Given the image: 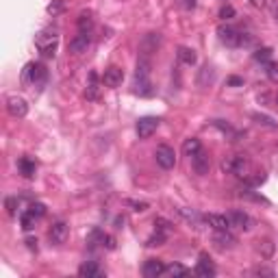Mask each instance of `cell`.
Returning a JSON list of instances; mask_svg holds the SVG:
<instances>
[{
	"instance_id": "obj_6",
	"label": "cell",
	"mask_w": 278,
	"mask_h": 278,
	"mask_svg": "<svg viewBox=\"0 0 278 278\" xmlns=\"http://www.w3.org/2000/svg\"><path fill=\"white\" fill-rule=\"evenodd\" d=\"M68 224L65 222H54L52 226L48 228V239H50V244H54V246H61L65 244V239H68Z\"/></svg>"
},
{
	"instance_id": "obj_31",
	"label": "cell",
	"mask_w": 278,
	"mask_h": 278,
	"mask_svg": "<svg viewBox=\"0 0 278 278\" xmlns=\"http://www.w3.org/2000/svg\"><path fill=\"white\" fill-rule=\"evenodd\" d=\"M272 54H274V50L272 48H256L254 50V61H259V63H270V59H272Z\"/></svg>"
},
{
	"instance_id": "obj_15",
	"label": "cell",
	"mask_w": 278,
	"mask_h": 278,
	"mask_svg": "<svg viewBox=\"0 0 278 278\" xmlns=\"http://www.w3.org/2000/svg\"><path fill=\"white\" fill-rule=\"evenodd\" d=\"M204 222L211 226L213 230H226L230 228V220L226 215H217V213H209L204 215Z\"/></svg>"
},
{
	"instance_id": "obj_14",
	"label": "cell",
	"mask_w": 278,
	"mask_h": 278,
	"mask_svg": "<svg viewBox=\"0 0 278 278\" xmlns=\"http://www.w3.org/2000/svg\"><path fill=\"white\" fill-rule=\"evenodd\" d=\"M213 244L217 248H222V250H226V248H232L237 244V237L232 235V232H228V228H226V230H215Z\"/></svg>"
},
{
	"instance_id": "obj_10",
	"label": "cell",
	"mask_w": 278,
	"mask_h": 278,
	"mask_svg": "<svg viewBox=\"0 0 278 278\" xmlns=\"http://www.w3.org/2000/svg\"><path fill=\"white\" fill-rule=\"evenodd\" d=\"M141 272H144L146 278H159L165 272V263L161 259H148L141 267Z\"/></svg>"
},
{
	"instance_id": "obj_19",
	"label": "cell",
	"mask_w": 278,
	"mask_h": 278,
	"mask_svg": "<svg viewBox=\"0 0 278 278\" xmlns=\"http://www.w3.org/2000/svg\"><path fill=\"white\" fill-rule=\"evenodd\" d=\"M178 215L183 217V220H187L189 224H194L196 228H200L202 226V222H204V217H202L198 211H194V209H187V206H180L178 209Z\"/></svg>"
},
{
	"instance_id": "obj_18",
	"label": "cell",
	"mask_w": 278,
	"mask_h": 278,
	"mask_svg": "<svg viewBox=\"0 0 278 278\" xmlns=\"http://www.w3.org/2000/svg\"><path fill=\"white\" fill-rule=\"evenodd\" d=\"M18 170L24 178H33L35 172H37V163H35L31 156H22V159L18 161Z\"/></svg>"
},
{
	"instance_id": "obj_13",
	"label": "cell",
	"mask_w": 278,
	"mask_h": 278,
	"mask_svg": "<svg viewBox=\"0 0 278 278\" xmlns=\"http://www.w3.org/2000/svg\"><path fill=\"white\" fill-rule=\"evenodd\" d=\"M228 220H230V226H237V228H241V230L252 228V217L248 215L246 211H230Z\"/></svg>"
},
{
	"instance_id": "obj_12",
	"label": "cell",
	"mask_w": 278,
	"mask_h": 278,
	"mask_svg": "<svg viewBox=\"0 0 278 278\" xmlns=\"http://www.w3.org/2000/svg\"><path fill=\"white\" fill-rule=\"evenodd\" d=\"M89 44H92L89 35H87V33H78L76 37L70 39V52H72V54H83V52H87Z\"/></svg>"
},
{
	"instance_id": "obj_5",
	"label": "cell",
	"mask_w": 278,
	"mask_h": 278,
	"mask_svg": "<svg viewBox=\"0 0 278 278\" xmlns=\"http://www.w3.org/2000/svg\"><path fill=\"white\" fill-rule=\"evenodd\" d=\"M7 111L11 118H24V115L28 113V104L24 98H20V96H9L7 98Z\"/></svg>"
},
{
	"instance_id": "obj_35",
	"label": "cell",
	"mask_w": 278,
	"mask_h": 278,
	"mask_svg": "<svg viewBox=\"0 0 278 278\" xmlns=\"http://www.w3.org/2000/svg\"><path fill=\"white\" fill-rule=\"evenodd\" d=\"M165 272L172 274V276H187L189 274V270H187L185 265H180V263H172V265L165 267Z\"/></svg>"
},
{
	"instance_id": "obj_2",
	"label": "cell",
	"mask_w": 278,
	"mask_h": 278,
	"mask_svg": "<svg viewBox=\"0 0 278 278\" xmlns=\"http://www.w3.org/2000/svg\"><path fill=\"white\" fill-rule=\"evenodd\" d=\"M35 46L37 50L44 54V57H52L57 52V46H59V35L57 31H42L35 37Z\"/></svg>"
},
{
	"instance_id": "obj_30",
	"label": "cell",
	"mask_w": 278,
	"mask_h": 278,
	"mask_svg": "<svg viewBox=\"0 0 278 278\" xmlns=\"http://www.w3.org/2000/svg\"><path fill=\"white\" fill-rule=\"evenodd\" d=\"M154 230L170 235V232L174 230V224H172L170 220H165V217H154Z\"/></svg>"
},
{
	"instance_id": "obj_27",
	"label": "cell",
	"mask_w": 278,
	"mask_h": 278,
	"mask_svg": "<svg viewBox=\"0 0 278 278\" xmlns=\"http://www.w3.org/2000/svg\"><path fill=\"white\" fill-rule=\"evenodd\" d=\"M202 150V144H200V139H196V137H191V139H185V144H183V152L185 156H194L196 152H200Z\"/></svg>"
},
{
	"instance_id": "obj_46",
	"label": "cell",
	"mask_w": 278,
	"mask_h": 278,
	"mask_svg": "<svg viewBox=\"0 0 278 278\" xmlns=\"http://www.w3.org/2000/svg\"><path fill=\"white\" fill-rule=\"evenodd\" d=\"M241 198H250V200H254V202H267L263 196H256V194H252V191H241Z\"/></svg>"
},
{
	"instance_id": "obj_28",
	"label": "cell",
	"mask_w": 278,
	"mask_h": 278,
	"mask_svg": "<svg viewBox=\"0 0 278 278\" xmlns=\"http://www.w3.org/2000/svg\"><path fill=\"white\" fill-rule=\"evenodd\" d=\"M65 9H68V0H52V2L48 4L46 11L52 18H57V16H61V13H65Z\"/></svg>"
},
{
	"instance_id": "obj_32",
	"label": "cell",
	"mask_w": 278,
	"mask_h": 278,
	"mask_svg": "<svg viewBox=\"0 0 278 278\" xmlns=\"http://www.w3.org/2000/svg\"><path fill=\"white\" fill-rule=\"evenodd\" d=\"M252 120H254L256 124H261V126H267V128H278V124L265 113H252Z\"/></svg>"
},
{
	"instance_id": "obj_4",
	"label": "cell",
	"mask_w": 278,
	"mask_h": 278,
	"mask_svg": "<svg viewBox=\"0 0 278 278\" xmlns=\"http://www.w3.org/2000/svg\"><path fill=\"white\" fill-rule=\"evenodd\" d=\"M217 37H220V42L224 44V46L237 48L239 46V39H241V31H237L235 26H224V24H222V26L217 28Z\"/></svg>"
},
{
	"instance_id": "obj_50",
	"label": "cell",
	"mask_w": 278,
	"mask_h": 278,
	"mask_svg": "<svg viewBox=\"0 0 278 278\" xmlns=\"http://www.w3.org/2000/svg\"><path fill=\"white\" fill-rule=\"evenodd\" d=\"M250 2H252V7H256V9L267 7V0H250Z\"/></svg>"
},
{
	"instance_id": "obj_41",
	"label": "cell",
	"mask_w": 278,
	"mask_h": 278,
	"mask_svg": "<svg viewBox=\"0 0 278 278\" xmlns=\"http://www.w3.org/2000/svg\"><path fill=\"white\" fill-rule=\"evenodd\" d=\"M28 211H31L35 217H44L46 215V204H42V202H33V204L28 206Z\"/></svg>"
},
{
	"instance_id": "obj_3",
	"label": "cell",
	"mask_w": 278,
	"mask_h": 278,
	"mask_svg": "<svg viewBox=\"0 0 278 278\" xmlns=\"http://www.w3.org/2000/svg\"><path fill=\"white\" fill-rule=\"evenodd\" d=\"M154 159H156V163H159L163 170H172L176 165V152H174V148H170V146H165V144H161L159 148L154 150Z\"/></svg>"
},
{
	"instance_id": "obj_51",
	"label": "cell",
	"mask_w": 278,
	"mask_h": 278,
	"mask_svg": "<svg viewBox=\"0 0 278 278\" xmlns=\"http://www.w3.org/2000/svg\"><path fill=\"white\" fill-rule=\"evenodd\" d=\"M124 215H118V217H115V228H122V226H124Z\"/></svg>"
},
{
	"instance_id": "obj_52",
	"label": "cell",
	"mask_w": 278,
	"mask_h": 278,
	"mask_svg": "<svg viewBox=\"0 0 278 278\" xmlns=\"http://www.w3.org/2000/svg\"><path fill=\"white\" fill-rule=\"evenodd\" d=\"M274 104H276V107H278V94H276V98H274Z\"/></svg>"
},
{
	"instance_id": "obj_1",
	"label": "cell",
	"mask_w": 278,
	"mask_h": 278,
	"mask_svg": "<svg viewBox=\"0 0 278 278\" xmlns=\"http://www.w3.org/2000/svg\"><path fill=\"white\" fill-rule=\"evenodd\" d=\"M46 78H48V70H46V65L44 63H26L24 65V70H22V83H28V85H42V83H46Z\"/></svg>"
},
{
	"instance_id": "obj_8",
	"label": "cell",
	"mask_w": 278,
	"mask_h": 278,
	"mask_svg": "<svg viewBox=\"0 0 278 278\" xmlns=\"http://www.w3.org/2000/svg\"><path fill=\"white\" fill-rule=\"evenodd\" d=\"M191 168H194V172H196L198 176L209 174V168H211V159H209V154H206L204 150L196 152L194 156H191Z\"/></svg>"
},
{
	"instance_id": "obj_9",
	"label": "cell",
	"mask_w": 278,
	"mask_h": 278,
	"mask_svg": "<svg viewBox=\"0 0 278 278\" xmlns=\"http://www.w3.org/2000/svg\"><path fill=\"white\" fill-rule=\"evenodd\" d=\"M156 128H159V120H156V118H141L139 122H137V135H139V139H148Z\"/></svg>"
},
{
	"instance_id": "obj_21",
	"label": "cell",
	"mask_w": 278,
	"mask_h": 278,
	"mask_svg": "<svg viewBox=\"0 0 278 278\" xmlns=\"http://www.w3.org/2000/svg\"><path fill=\"white\" fill-rule=\"evenodd\" d=\"M250 161L246 159V154H235V170H232V174H237L239 178H246L248 174H250Z\"/></svg>"
},
{
	"instance_id": "obj_24",
	"label": "cell",
	"mask_w": 278,
	"mask_h": 278,
	"mask_svg": "<svg viewBox=\"0 0 278 278\" xmlns=\"http://www.w3.org/2000/svg\"><path fill=\"white\" fill-rule=\"evenodd\" d=\"M133 92L137 96H152V83L148 78H135Z\"/></svg>"
},
{
	"instance_id": "obj_16",
	"label": "cell",
	"mask_w": 278,
	"mask_h": 278,
	"mask_svg": "<svg viewBox=\"0 0 278 278\" xmlns=\"http://www.w3.org/2000/svg\"><path fill=\"white\" fill-rule=\"evenodd\" d=\"M161 46V35L159 33H148L141 42V52L144 54H152L156 52V48Z\"/></svg>"
},
{
	"instance_id": "obj_23",
	"label": "cell",
	"mask_w": 278,
	"mask_h": 278,
	"mask_svg": "<svg viewBox=\"0 0 278 278\" xmlns=\"http://www.w3.org/2000/svg\"><path fill=\"white\" fill-rule=\"evenodd\" d=\"M76 26H78V33H92V28H94V18H92V13H87V11H83L78 16L76 20Z\"/></svg>"
},
{
	"instance_id": "obj_47",
	"label": "cell",
	"mask_w": 278,
	"mask_h": 278,
	"mask_svg": "<svg viewBox=\"0 0 278 278\" xmlns=\"http://www.w3.org/2000/svg\"><path fill=\"white\" fill-rule=\"evenodd\" d=\"M228 85L230 87H241V85H244V78L241 76H228Z\"/></svg>"
},
{
	"instance_id": "obj_22",
	"label": "cell",
	"mask_w": 278,
	"mask_h": 278,
	"mask_svg": "<svg viewBox=\"0 0 278 278\" xmlns=\"http://www.w3.org/2000/svg\"><path fill=\"white\" fill-rule=\"evenodd\" d=\"M176 57H178L180 63L185 65H196V61H198V57H196V50L187 48V46H180L178 50H176Z\"/></svg>"
},
{
	"instance_id": "obj_29",
	"label": "cell",
	"mask_w": 278,
	"mask_h": 278,
	"mask_svg": "<svg viewBox=\"0 0 278 278\" xmlns=\"http://www.w3.org/2000/svg\"><path fill=\"white\" fill-rule=\"evenodd\" d=\"M150 61L146 57H141L139 61H137V70H135V78H148L150 76Z\"/></svg>"
},
{
	"instance_id": "obj_44",
	"label": "cell",
	"mask_w": 278,
	"mask_h": 278,
	"mask_svg": "<svg viewBox=\"0 0 278 278\" xmlns=\"http://www.w3.org/2000/svg\"><path fill=\"white\" fill-rule=\"evenodd\" d=\"M102 248H107V250H115V239L111 235H104L102 237V244H100Z\"/></svg>"
},
{
	"instance_id": "obj_7",
	"label": "cell",
	"mask_w": 278,
	"mask_h": 278,
	"mask_svg": "<svg viewBox=\"0 0 278 278\" xmlns=\"http://www.w3.org/2000/svg\"><path fill=\"white\" fill-rule=\"evenodd\" d=\"M122 80H124V72H122V68H118V65H109L107 70H104V74H102V85H107V87H120L122 85Z\"/></svg>"
},
{
	"instance_id": "obj_33",
	"label": "cell",
	"mask_w": 278,
	"mask_h": 278,
	"mask_svg": "<svg viewBox=\"0 0 278 278\" xmlns=\"http://www.w3.org/2000/svg\"><path fill=\"white\" fill-rule=\"evenodd\" d=\"M213 126H217V128H220L224 135H230V139H232V141L239 139V133H235V130H232V126H230V124H226L224 120H215Z\"/></svg>"
},
{
	"instance_id": "obj_40",
	"label": "cell",
	"mask_w": 278,
	"mask_h": 278,
	"mask_svg": "<svg viewBox=\"0 0 278 278\" xmlns=\"http://www.w3.org/2000/svg\"><path fill=\"white\" fill-rule=\"evenodd\" d=\"M237 16V11H235V7H232V4H224V7L220 9V20H232Z\"/></svg>"
},
{
	"instance_id": "obj_42",
	"label": "cell",
	"mask_w": 278,
	"mask_h": 278,
	"mask_svg": "<svg viewBox=\"0 0 278 278\" xmlns=\"http://www.w3.org/2000/svg\"><path fill=\"white\" fill-rule=\"evenodd\" d=\"M4 206H7L9 215H16V209H18V198H7V200H4Z\"/></svg>"
},
{
	"instance_id": "obj_45",
	"label": "cell",
	"mask_w": 278,
	"mask_h": 278,
	"mask_svg": "<svg viewBox=\"0 0 278 278\" xmlns=\"http://www.w3.org/2000/svg\"><path fill=\"white\" fill-rule=\"evenodd\" d=\"M254 44V37L250 33H241V39H239V46H252Z\"/></svg>"
},
{
	"instance_id": "obj_48",
	"label": "cell",
	"mask_w": 278,
	"mask_h": 278,
	"mask_svg": "<svg viewBox=\"0 0 278 278\" xmlns=\"http://www.w3.org/2000/svg\"><path fill=\"white\" fill-rule=\"evenodd\" d=\"M196 0H180V7L183 9H187V11H191V9H196Z\"/></svg>"
},
{
	"instance_id": "obj_11",
	"label": "cell",
	"mask_w": 278,
	"mask_h": 278,
	"mask_svg": "<svg viewBox=\"0 0 278 278\" xmlns=\"http://www.w3.org/2000/svg\"><path fill=\"white\" fill-rule=\"evenodd\" d=\"M215 265L211 263V259L206 254H200V261H198V265H196V270H194V274L196 276H200V278H213L215 276Z\"/></svg>"
},
{
	"instance_id": "obj_17",
	"label": "cell",
	"mask_w": 278,
	"mask_h": 278,
	"mask_svg": "<svg viewBox=\"0 0 278 278\" xmlns=\"http://www.w3.org/2000/svg\"><path fill=\"white\" fill-rule=\"evenodd\" d=\"M104 272L100 270V265L98 263H94V261H87V263H83V265L78 267V276L80 278H100Z\"/></svg>"
},
{
	"instance_id": "obj_43",
	"label": "cell",
	"mask_w": 278,
	"mask_h": 278,
	"mask_svg": "<svg viewBox=\"0 0 278 278\" xmlns=\"http://www.w3.org/2000/svg\"><path fill=\"white\" fill-rule=\"evenodd\" d=\"M126 204L133 206V211H146L148 209V202H137V200H126Z\"/></svg>"
},
{
	"instance_id": "obj_25",
	"label": "cell",
	"mask_w": 278,
	"mask_h": 278,
	"mask_svg": "<svg viewBox=\"0 0 278 278\" xmlns=\"http://www.w3.org/2000/svg\"><path fill=\"white\" fill-rule=\"evenodd\" d=\"M256 252L263 259H272L274 256V241L272 239H259L256 241Z\"/></svg>"
},
{
	"instance_id": "obj_38",
	"label": "cell",
	"mask_w": 278,
	"mask_h": 278,
	"mask_svg": "<svg viewBox=\"0 0 278 278\" xmlns=\"http://www.w3.org/2000/svg\"><path fill=\"white\" fill-rule=\"evenodd\" d=\"M252 274L254 276H265V278H274V270L272 267H267V265H256L254 270H252Z\"/></svg>"
},
{
	"instance_id": "obj_36",
	"label": "cell",
	"mask_w": 278,
	"mask_h": 278,
	"mask_svg": "<svg viewBox=\"0 0 278 278\" xmlns=\"http://www.w3.org/2000/svg\"><path fill=\"white\" fill-rule=\"evenodd\" d=\"M206 80H213V68H209V65H204V68L200 70V76H198V85L200 87H204L206 85Z\"/></svg>"
},
{
	"instance_id": "obj_39",
	"label": "cell",
	"mask_w": 278,
	"mask_h": 278,
	"mask_svg": "<svg viewBox=\"0 0 278 278\" xmlns=\"http://www.w3.org/2000/svg\"><path fill=\"white\" fill-rule=\"evenodd\" d=\"M232 170H235V154L224 156V159H222V172H224V174H232Z\"/></svg>"
},
{
	"instance_id": "obj_37",
	"label": "cell",
	"mask_w": 278,
	"mask_h": 278,
	"mask_svg": "<svg viewBox=\"0 0 278 278\" xmlns=\"http://www.w3.org/2000/svg\"><path fill=\"white\" fill-rule=\"evenodd\" d=\"M265 74L272 83H278V63H265Z\"/></svg>"
},
{
	"instance_id": "obj_34",
	"label": "cell",
	"mask_w": 278,
	"mask_h": 278,
	"mask_svg": "<svg viewBox=\"0 0 278 278\" xmlns=\"http://www.w3.org/2000/svg\"><path fill=\"white\" fill-rule=\"evenodd\" d=\"M165 241H168V235H165V232H159V230H154V235L150 237L148 241H146V246H148V248H154V246H163Z\"/></svg>"
},
{
	"instance_id": "obj_49",
	"label": "cell",
	"mask_w": 278,
	"mask_h": 278,
	"mask_svg": "<svg viewBox=\"0 0 278 278\" xmlns=\"http://www.w3.org/2000/svg\"><path fill=\"white\" fill-rule=\"evenodd\" d=\"M24 244H26L28 250H35V252H37V239H35V237H26V241H24Z\"/></svg>"
},
{
	"instance_id": "obj_26",
	"label": "cell",
	"mask_w": 278,
	"mask_h": 278,
	"mask_svg": "<svg viewBox=\"0 0 278 278\" xmlns=\"http://www.w3.org/2000/svg\"><path fill=\"white\" fill-rule=\"evenodd\" d=\"M37 220L39 217H35L31 211H22V213H20V226H22L24 230H33L35 228V224H37Z\"/></svg>"
},
{
	"instance_id": "obj_20",
	"label": "cell",
	"mask_w": 278,
	"mask_h": 278,
	"mask_svg": "<svg viewBox=\"0 0 278 278\" xmlns=\"http://www.w3.org/2000/svg\"><path fill=\"white\" fill-rule=\"evenodd\" d=\"M98 96H100L98 74L89 72V83H87V89H85V98H87V100H98Z\"/></svg>"
}]
</instances>
